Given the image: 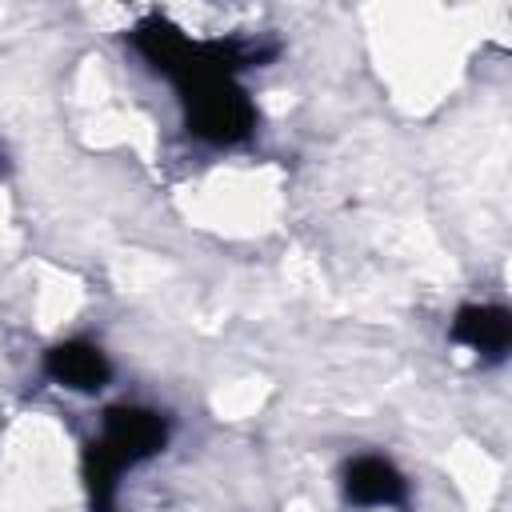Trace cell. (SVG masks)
Here are the masks:
<instances>
[{"mask_svg":"<svg viewBox=\"0 0 512 512\" xmlns=\"http://www.w3.org/2000/svg\"><path fill=\"white\" fill-rule=\"evenodd\" d=\"M168 444V420L152 408L116 404L104 412V432L88 448V488H92V512H112L116 480L124 468H136L152 460Z\"/></svg>","mask_w":512,"mask_h":512,"instance_id":"1","label":"cell"},{"mask_svg":"<svg viewBox=\"0 0 512 512\" xmlns=\"http://www.w3.org/2000/svg\"><path fill=\"white\" fill-rule=\"evenodd\" d=\"M344 496L360 508H404L408 504V480L384 456H356L344 468Z\"/></svg>","mask_w":512,"mask_h":512,"instance_id":"2","label":"cell"},{"mask_svg":"<svg viewBox=\"0 0 512 512\" xmlns=\"http://www.w3.org/2000/svg\"><path fill=\"white\" fill-rule=\"evenodd\" d=\"M44 372H48V380H56V384H64L72 392H100L108 384V376H112V364L96 344L64 340V344L48 348Z\"/></svg>","mask_w":512,"mask_h":512,"instance_id":"3","label":"cell"},{"mask_svg":"<svg viewBox=\"0 0 512 512\" xmlns=\"http://www.w3.org/2000/svg\"><path fill=\"white\" fill-rule=\"evenodd\" d=\"M452 340L484 360H500L512 344V316L500 304H464L452 320Z\"/></svg>","mask_w":512,"mask_h":512,"instance_id":"4","label":"cell"},{"mask_svg":"<svg viewBox=\"0 0 512 512\" xmlns=\"http://www.w3.org/2000/svg\"><path fill=\"white\" fill-rule=\"evenodd\" d=\"M4 172H8V164H4V156H0V176H4Z\"/></svg>","mask_w":512,"mask_h":512,"instance_id":"5","label":"cell"}]
</instances>
